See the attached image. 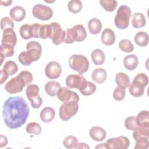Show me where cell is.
I'll return each instance as SVG.
<instances>
[{
	"label": "cell",
	"instance_id": "obj_50",
	"mask_svg": "<svg viewBox=\"0 0 149 149\" xmlns=\"http://www.w3.org/2000/svg\"><path fill=\"white\" fill-rule=\"evenodd\" d=\"M8 139L5 136H3V134H1L0 137V147L2 148L5 146H6L8 144Z\"/></svg>",
	"mask_w": 149,
	"mask_h": 149
},
{
	"label": "cell",
	"instance_id": "obj_36",
	"mask_svg": "<svg viewBox=\"0 0 149 149\" xmlns=\"http://www.w3.org/2000/svg\"><path fill=\"white\" fill-rule=\"evenodd\" d=\"M39 87L36 84H29L26 89V94L29 100L38 95Z\"/></svg>",
	"mask_w": 149,
	"mask_h": 149
},
{
	"label": "cell",
	"instance_id": "obj_43",
	"mask_svg": "<svg viewBox=\"0 0 149 149\" xmlns=\"http://www.w3.org/2000/svg\"><path fill=\"white\" fill-rule=\"evenodd\" d=\"M13 22L8 17H3L1 20V28L2 31L6 29H13L14 28Z\"/></svg>",
	"mask_w": 149,
	"mask_h": 149
},
{
	"label": "cell",
	"instance_id": "obj_24",
	"mask_svg": "<svg viewBox=\"0 0 149 149\" xmlns=\"http://www.w3.org/2000/svg\"><path fill=\"white\" fill-rule=\"evenodd\" d=\"M115 81L118 86L124 88L128 87L130 84L129 76L123 72H119L115 76Z\"/></svg>",
	"mask_w": 149,
	"mask_h": 149
},
{
	"label": "cell",
	"instance_id": "obj_21",
	"mask_svg": "<svg viewBox=\"0 0 149 149\" xmlns=\"http://www.w3.org/2000/svg\"><path fill=\"white\" fill-rule=\"evenodd\" d=\"M88 28L91 34H97L101 30V22L96 17L92 18L88 22Z\"/></svg>",
	"mask_w": 149,
	"mask_h": 149
},
{
	"label": "cell",
	"instance_id": "obj_26",
	"mask_svg": "<svg viewBox=\"0 0 149 149\" xmlns=\"http://www.w3.org/2000/svg\"><path fill=\"white\" fill-rule=\"evenodd\" d=\"M134 42L140 47H146L148 45L149 37L148 34L144 31H139L134 36Z\"/></svg>",
	"mask_w": 149,
	"mask_h": 149
},
{
	"label": "cell",
	"instance_id": "obj_32",
	"mask_svg": "<svg viewBox=\"0 0 149 149\" xmlns=\"http://www.w3.org/2000/svg\"><path fill=\"white\" fill-rule=\"evenodd\" d=\"M100 3L104 9L108 12L114 11L118 5V2L115 0H100Z\"/></svg>",
	"mask_w": 149,
	"mask_h": 149
},
{
	"label": "cell",
	"instance_id": "obj_12",
	"mask_svg": "<svg viewBox=\"0 0 149 149\" xmlns=\"http://www.w3.org/2000/svg\"><path fill=\"white\" fill-rule=\"evenodd\" d=\"M45 73L46 76L48 78L50 79H56L58 78L61 74V66L57 62H49L45 66Z\"/></svg>",
	"mask_w": 149,
	"mask_h": 149
},
{
	"label": "cell",
	"instance_id": "obj_39",
	"mask_svg": "<svg viewBox=\"0 0 149 149\" xmlns=\"http://www.w3.org/2000/svg\"><path fill=\"white\" fill-rule=\"evenodd\" d=\"M52 34V27L51 24H44L42 25L40 33V38L42 39L49 38L51 39Z\"/></svg>",
	"mask_w": 149,
	"mask_h": 149
},
{
	"label": "cell",
	"instance_id": "obj_15",
	"mask_svg": "<svg viewBox=\"0 0 149 149\" xmlns=\"http://www.w3.org/2000/svg\"><path fill=\"white\" fill-rule=\"evenodd\" d=\"M89 134L93 140L101 141L105 139L107 133L102 127L100 126H93L90 129Z\"/></svg>",
	"mask_w": 149,
	"mask_h": 149
},
{
	"label": "cell",
	"instance_id": "obj_48",
	"mask_svg": "<svg viewBox=\"0 0 149 149\" xmlns=\"http://www.w3.org/2000/svg\"><path fill=\"white\" fill-rule=\"evenodd\" d=\"M41 26L39 23H34L31 25L32 36L33 38H40V33Z\"/></svg>",
	"mask_w": 149,
	"mask_h": 149
},
{
	"label": "cell",
	"instance_id": "obj_4",
	"mask_svg": "<svg viewBox=\"0 0 149 149\" xmlns=\"http://www.w3.org/2000/svg\"><path fill=\"white\" fill-rule=\"evenodd\" d=\"M69 67L80 74L84 73L89 68L88 59L84 55L75 54L72 55L68 61Z\"/></svg>",
	"mask_w": 149,
	"mask_h": 149
},
{
	"label": "cell",
	"instance_id": "obj_9",
	"mask_svg": "<svg viewBox=\"0 0 149 149\" xmlns=\"http://www.w3.org/2000/svg\"><path fill=\"white\" fill-rule=\"evenodd\" d=\"M129 144V139L123 136L110 138L105 143V148L111 149H126Z\"/></svg>",
	"mask_w": 149,
	"mask_h": 149
},
{
	"label": "cell",
	"instance_id": "obj_44",
	"mask_svg": "<svg viewBox=\"0 0 149 149\" xmlns=\"http://www.w3.org/2000/svg\"><path fill=\"white\" fill-rule=\"evenodd\" d=\"M125 88L118 87H116L113 93V98L116 101H122L125 97Z\"/></svg>",
	"mask_w": 149,
	"mask_h": 149
},
{
	"label": "cell",
	"instance_id": "obj_28",
	"mask_svg": "<svg viewBox=\"0 0 149 149\" xmlns=\"http://www.w3.org/2000/svg\"><path fill=\"white\" fill-rule=\"evenodd\" d=\"M133 137L135 140L142 137L148 138L149 136V126H139L136 129L133 130Z\"/></svg>",
	"mask_w": 149,
	"mask_h": 149
},
{
	"label": "cell",
	"instance_id": "obj_2",
	"mask_svg": "<svg viewBox=\"0 0 149 149\" xmlns=\"http://www.w3.org/2000/svg\"><path fill=\"white\" fill-rule=\"evenodd\" d=\"M26 51L21 52L18 59L20 63L24 66H29L33 62L37 61L41 55L42 47L40 43L32 41L29 42L26 45Z\"/></svg>",
	"mask_w": 149,
	"mask_h": 149
},
{
	"label": "cell",
	"instance_id": "obj_5",
	"mask_svg": "<svg viewBox=\"0 0 149 149\" xmlns=\"http://www.w3.org/2000/svg\"><path fill=\"white\" fill-rule=\"evenodd\" d=\"M131 16V9L126 5H121L118 8L115 16V26L119 29H125L129 25V19Z\"/></svg>",
	"mask_w": 149,
	"mask_h": 149
},
{
	"label": "cell",
	"instance_id": "obj_51",
	"mask_svg": "<svg viewBox=\"0 0 149 149\" xmlns=\"http://www.w3.org/2000/svg\"><path fill=\"white\" fill-rule=\"evenodd\" d=\"M90 147L86 144L84 143H78L74 148H89Z\"/></svg>",
	"mask_w": 149,
	"mask_h": 149
},
{
	"label": "cell",
	"instance_id": "obj_52",
	"mask_svg": "<svg viewBox=\"0 0 149 149\" xmlns=\"http://www.w3.org/2000/svg\"><path fill=\"white\" fill-rule=\"evenodd\" d=\"M12 2V1H8V0L5 1H1V5H3V6H8L10 5Z\"/></svg>",
	"mask_w": 149,
	"mask_h": 149
},
{
	"label": "cell",
	"instance_id": "obj_7",
	"mask_svg": "<svg viewBox=\"0 0 149 149\" xmlns=\"http://www.w3.org/2000/svg\"><path fill=\"white\" fill-rule=\"evenodd\" d=\"M26 83L19 74L16 77L11 79L5 86L6 91L9 94H16L20 93L23 91V88L26 86Z\"/></svg>",
	"mask_w": 149,
	"mask_h": 149
},
{
	"label": "cell",
	"instance_id": "obj_20",
	"mask_svg": "<svg viewBox=\"0 0 149 149\" xmlns=\"http://www.w3.org/2000/svg\"><path fill=\"white\" fill-rule=\"evenodd\" d=\"M61 88V84L56 81H49L45 85V91L46 93L51 97L57 95L58 93Z\"/></svg>",
	"mask_w": 149,
	"mask_h": 149
},
{
	"label": "cell",
	"instance_id": "obj_53",
	"mask_svg": "<svg viewBox=\"0 0 149 149\" xmlns=\"http://www.w3.org/2000/svg\"><path fill=\"white\" fill-rule=\"evenodd\" d=\"M95 148H106L105 146V143L99 144L98 146H97L95 147Z\"/></svg>",
	"mask_w": 149,
	"mask_h": 149
},
{
	"label": "cell",
	"instance_id": "obj_11",
	"mask_svg": "<svg viewBox=\"0 0 149 149\" xmlns=\"http://www.w3.org/2000/svg\"><path fill=\"white\" fill-rule=\"evenodd\" d=\"M50 24L52 27L51 39L55 45H59L64 41L65 32L62 30L61 26L58 23L52 22Z\"/></svg>",
	"mask_w": 149,
	"mask_h": 149
},
{
	"label": "cell",
	"instance_id": "obj_8",
	"mask_svg": "<svg viewBox=\"0 0 149 149\" xmlns=\"http://www.w3.org/2000/svg\"><path fill=\"white\" fill-rule=\"evenodd\" d=\"M32 13L34 17L41 20H48L52 15V9L48 6L42 4H37L33 8Z\"/></svg>",
	"mask_w": 149,
	"mask_h": 149
},
{
	"label": "cell",
	"instance_id": "obj_37",
	"mask_svg": "<svg viewBox=\"0 0 149 149\" xmlns=\"http://www.w3.org/2000/svg\"><path fill=\"white\" fill-rule=\"evenodd\" d=\"M119 48L123 52H131L134 49V47L132 42L128 39H123L119 42Z\"/></svg>",
	"mask_w": 149,
	"mask_h": 149
},
{
	"label": "cell",
	"instance_id": "obj_3",
	"mask_svg": "<svg viewBox=\"0 0 149 149\" xmlns=\"http://www.w3.org/2000/svg\"><path fill=\"white\" fill-rule=\"evenodd\" d=\"M148 77L144 73H138L130 84L129 91L130 94L135 97H139L143 95L144 88L148 85Z\"/></svg>",
	"mask_w": 149,
	"mask_h": 149
},
{
	"label": "cell",
	"instance_id": "obj_13",
	"mask_svg": "<svg viewBox=\"0 0 149 149\" xmlns=\"http://www.w3.org/2000/svg\"><path fill=\"white\" fill-rule=\"evenodd\" d=\"M57 96L59 100L63 103L69 101H76L79 102V97L78 94L65 87H61L60 88Z\"/></svg>",
	"mask_w": 149,
	"mask_h": 149
},
{
	"label": "cell",
	"instance_id": "obj_17",
	"mask_svg": "<svg viewBox=\"0 0 149 149\" xmlns=\"http://www.w3.org/2000/svg\"><path fill=\"white\" fill-rule=\"evenodd\" d=\"M101 39L102 43L106 45H113L115 42V35L113 31L108 28L104 29L101 33Z\"/></svg>",
	"mask_w": 149,
	"mask_h": 149
},
{
	"label": "cell",
	"instance_id": "obj_27",
	"mask_svg": "<svg viewBox=\"0 0 149 149\" xmlns=\"http://www.w3.org/2000/svg\"><path fill=\"white\" fill-rule=\"evenodd\" d=\"M136 118L139 126H149V113L148 111H141L137 114Z\"/></svg>",
	"mask_w": 149,
	"mask_h": 149
},
{
	"label": "cell",
	"instance_id": "obj_22",
	"mask_svg": "<svg viewBox=\"0 0 149 149\" xmlns=\"http://www.w3.org/2000/svg\"><path fill=\"white\" fill-rule=\"evenodd\" d=\"M107 74L106 70L103 68H97L92 73V79L96 83L101 84L107 79Z\"/></svg>",
	"mask_w": 149,
	"mask_h": 149
},
{
	"label": "cell",
	"instance_id": "obj_6",
	"mask_svg": "<svg viewBox=\"0 0 149 149\" xmlns=\"http://www.w3.org/2000/svg\"><path fill=\"white\" fill-rule=\"evenodd\" d=\"M78 109V102L76 101L64 102L61 105L59 108V117L62 120L67 121L77 113Z\"/></svg>",
	"mask_w": 149,
	"mask_h": 149
},
{
	"label": "cell",
	"instance_id": "obj_10",
	"mask_svg": "<svg viewBox=\"0 0 149 149\" xmlns=\"http://www.w3.org/2000/svg\"><path fill=\"white\" fill-rule=\"evenodd\" d=\"M87 80L81 74H70L67 76L65 83L68 88L82 90L87 84Z\"/></svg>",
	"mask_w": 149,
	"mask_h": 149
},
{
	"label": "cell",
	"instance_id": "obj_29",
	"mask_svg": "<svg viewBox=\"0 0 149 149\" xmlns=\"http://www.w3.org/2000/svg\"><path fill=\"white\" fill-rule=\"evenodd\" d=\"M74 30L76 38V41L81 42L84 40L87 37V33L84 27L81 24H77L72 27Z\"/></svg>",
	"mask_w": 149,
	"mask_h": 149
},
{
	"label": "cell",
	"instance_id": "obj_18",
	"mask_svg": "<svg viewBox=\"0 0 149 149\" xmlns=\"http://www.w3.org/2000/svg\"><path fill=\"white\" fill-rule=\"evenodd\" d=\"M55 116V110L50 107H46L44 108L40 113V119L45 123L51 122L54 119Z\"/></svg>",
	"mask_w": 149,
	"mask_h": 149
},
{
	"label": "cell",
	"instance_id": "obj_1",
	"mask_svg": "<svg viewBox=\"0 0 149 149\" xmlns=\"http://www.w3.org/2000/svg\"><path fill=\"white\" fill-rule=\"evenodd\" d=\"M29 112V105L22 97H10L3 105L4 123L9 129L19 128L26 123Z\"/></svg>",
	"mask_w": 149,
	"mask_h": 149
},
{
	"label": "cell",
	"instance_id": "obj_35",
	"mask_svg": "<svg viewBox=\"0 0 149 149\" xmlns=\"http://www.w3.org/2000/svg\"><path fill=\"white\" fill-rule=\"evenodd\" d=\"M26 130L28 133L38 135L41 132V127L37 122H30L26 126Z\"/></svg>",
	"mask_w": 149,
	"mask_h": 149
},
{
	"label": "cell",
	"instance_id": "obj_25",
	"mask_svg": "<svg viewBox=\"0 0 149 149\" xmlns=\"http://www.w3.org/2000/svg\"><path fill=\"white\" fill-rule=\"evenodd\" d=\"M91 57L93 63L95 65H102L105 61V54L100 49H95L92 51Z\"/></svg>",
	"mask_w": 149,
	"mask_h": 149
},
{
	"label": "cell",
	"instance_id": "obj_14",
	"mask_svg": "<svg viewBox=\"0 0 149 149\" xmlns=\"http://www.w3.org/2000/svg\"><path fill=\"white\" fill-rule=\"evenodd\" d=\"M17 42V37L13 29H6L3 31L2 43L15 47Z\"/></svg>",
	"mask_w": 149,
	"mask_h": 149
},
{
	"label": "cell",
	"instance_id": "obj_23",
	"mask_svg": "<svg viewBox=\"0 0 149 149\" xmlns=\"http://www.w3.org/2000/svg\"><path fill=\"white\" fill-rule=\"evenodd\" d=\"M132 23L133 27L136 29H139L144 27L146 23L144 15L139 12L133 13Z\"/></svg>",
	"mask_w": 149,
	"mask_h": 149
},
{
	"label": "cell",
	"instance_id": "obj_47",
	"mask_svg": "<svg viewBox=\"0 0 149 149\" xmlns=\"http://www.w3.org/2000/svg\"><path fill=\"white\" fill-rule=\"evenodd\" d=\"M30 104L31 105V107L33 108H38L40 107V106L42 105V98H41V97L38 95L37 97H34V98H32L29 100Z\"/></svg>",
	"mask_w": 149,
	"mask_h": 149
},
{
	"label": "cell",
	"instance_id": "obj_46",
	"mask_svg": "<svg viewBox=\"0 0 149 149\" xmlns=\"http://www.w3.org/2000/svg\"><path fill=\"white\" fill-rule=\"evenodd\" d=\"M19 74L21 75V76L23 78V79L26 81L27 86H29L33 81V77L32 74L29 71L23 70V71H22Z\"/></svg>",
	"mask_w": 149,
	"mask_h": 149
},
{
	"label": "cell",
	"instance_id": "obj_41",
	"mask_svg": "<svg viewBox=\"0 0 149 149\" xmlns=\"http://www.w3.org/2000/svg\"><path fill=\"white\" fill-rule=\"evenodd\" d=\"M65 38L63 42L66 44H72L74 41H76V36L75 32L74 30L71 29H68L65 31Z\"/></svg>",
	"mask_w": 149,
	"mask_h": 149
},
{
	"label": "cell",
	"instance_id": "obj_49",
	"mask_svg": "<svg viewBox=\"0 0 149 149\" xmlns=\"http://www.w3.org/2000/svg\"><path fill=\"white\" fill-rule=\"evenodd\" d=\"M0 80H1V84H3L8 79V74L3 70V69H1V74H0Z\"/></svg>",
	"mask_w": 149,
	"mask_h": 149
},
{
	"label": "cell",
	"instance_id": "obj_16",
	"mask_svg": "<svg viewBox=\"0 0 149 149\" xmlns=\"http://www.w3.org/2000/svg\"><path fill=\"white\" fill-rule=\"evenodd\" d=\"M11 19L17 22L22 21L26 16L25 9L20 6H15L13 7L9 12Z\"/></svg>",
	"mask_w": 149,
	"mask_h": 149
},
{
	"label": "cell",
	"instance_id": "obj_19",
	"mask_svg": "<svg viewBox=\"0 0 149 149\" xmlns=\"http://www.w3.org/2000/svg\"><path fill=\"white\" fill-rule=\"evenodd\" d=\"M139 63L137 56L134 54H130L126 56L123 59V65L125 68L129 70H133L136 69Z\"/></svg>",
	"mask_w": 149,
	"mask_h": 149
},
{
	"label": "cell",
	"instance_id": "obj_33",
	"mask_svg": "<svg viewBox=\"0 0 149 149\" xmlns=\"http://www.w3.org/2000/svg\"><path fill=\"white\" fill-rule=\"evenodd\" d=\"M68 9L71 13H79L82 9V3L79 0L70 1L68 3Z\"/></svg>",
	"mask_w": 149,
	"mask_h": 149
},
{
	"label": "cell",
	"instance_id": "obj_31",
	"mask_svg": "<svg viewBox=\"0 0 149 149\" xmlns=\"http://www.w3.org/2000/svg\"><path fill=\"white\" fill-rule=\"evenodd\" d=\"M14 47L1 44L0 47V56H2L5 58L7 57H10L14 54Z\"/></svg>",
	"mask_w": 149,
	"mask_h": 149
},
{
	"label": "cell",
	"instance_id": "obj_30",
	"mask_svg": "<svg viewBox=\"0 0 149 149\" xmlns=\"http://www.w3.org/2000/svg\"><path fill=\"white\" fill-rule=\"evenodd\" d=\"M2 69L9 76H12L17 72L18 66L14 61L9 60L5 63Z\"/></svg>",
	"mask_w": 149,
	"mask_h": 149
},
{
	"label": "cell",
	"instance_id": "obj_34",
	"mask_svg": "<svg viewBox=\"0 0 149 149\" xmlns=\"http://www.w3.org/2000/svg\"><path fill=\"white\" fill-rule=\"evenodd\" d=\"M19 33L21 37L24 40H28L33 37L31 25L29 24H24L22 25L19 30Z\"/></svg>",
	"mask_w": 149,
	"mask_h": 149
},
{
	"label": "cell",
	"instance_id": "obj_40",
	"mask_svg": "<svg viewBox=\"0 0 149 149\" xmlns=\"http://www.w3.org/2000/svg\"><path fill=\"white\" fill-rule=\"evenodd\" d=\"M77 144L78 140L73 136H68L66 137L63 141V146L67 148H74Z\"/></svg>",
	"mask_w": 149,
	"mask_h": 149
},
{
	"label": "cell",
	"instance_id": "obj_45",
	"mask_svg": "<svg viewBox=\"0 0 149 149\" xmlns=\"http://www.w3.org/2000/svg\"><path fill=\"white\" fill-rule=\"evenodd\" d=\"M148 138L142 137L136 140L134 149H147L148 147Z\"/></svg>",
	"mask_w": 149,
	"mask_h": 149
},
{
	"label": "cell",
	"instance_id": "obj_38",
	"mask_svg": "<svg viewBox=\"0 0 149 149\" xmlns=\"http://www.w3.org/2000/svg\"><path fill=\"white\" fill-rule=\"evenodd\" d=\"M96 89L97 87L95 84L91 81H87L86 86L82 90H80V91L82 95L88 96L94 93L96 91Z\"/></svg>",
	"mask_w": 149,
	"mask_h": 149
},
{
	"label": "cell",
	"instance_id": "obj_42",
	"mask_svg": "<svg viewBox=\"0 0 149 149\" xmlns=\"http://www.w3.org/2000/svg\"><path fill=\"white\" fill-rule=\"evenodd\" d=\"M125 126L126 128L130 130H134L138 127L136 118L135 116H131L127 117L125 120Z\"/></svg>",
	"mask_w": 149,
	"mask_h": 149
}]
</instances>
